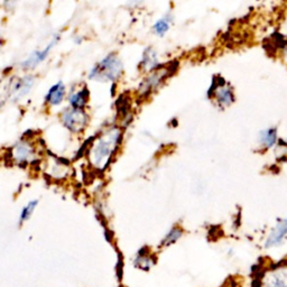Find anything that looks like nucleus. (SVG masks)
<instances>
[{
	"mask_svg": "<svg viewBox=\"0 0 287 287\" xmlns=\"http://www.w3.org/2000/svg\"><path fill=\"white\" fill-rule=\"evenodd\" d=\"M36 80V75L33 73H26L21 77H12L5 89L8 101L17 104L21 99H24L33 90Z\"/></svg>",
	"mask_w": 287,
	"mask_h": 287,
	"instance_id": "39448f33",
	"label": "nucleus"
},
{
	"mask_svg": "<svg viewBox=\"0 0 287 287\" xmlns=\"http://www.w3.org/2000/svg\"><path fill=\"white\" fill-rule=\"evenodd\" d=\"M209 98L213 100L216 107L225 110L235 104V90L226 80L222 79L220 82L216 81L215 84L212 86V89H210Z\"/></svg>",
	"mask_w": 287,
	"mask_h": 287,
	"instance_id": "6e6552de",
	"label": "nucleus"
},
{
	"mask_svg": "<svg viewBox=\"0 0 287 287\" xmlns=\"http://www.w3.org/2000/svg\"><path fill=\"white\" fill-rule=\"evenodd\" d=\"M144 0H128V7L129 8H138L142 6Z\"/></svg>",
	"mask_w": 287,
	"mask_h": 287,
	"instance_id": "412c9836",
	"label": "nucleus"
},
{
	"mask_svg": "<svg viewBox=\"0 0 287 287\" xmlns=\"http://www.w3.org/2000/svg\"><path fill=\"white\" fill-rule=\"evenodd\" d=\"M278 131L276 127L262 129L257 136V147L259 150L266 151L274 148L278 143Z\"/></svg>",
	"mask_w": 287,
	"mask_h": 287,
	"instance_id": "4468645a",
	"label": "nucleus"
},
{
	"mask_svg": "<svg viewBox=\"0 0 287 287\" xmlns=\"http://www.w3.org/2000/svg\"><path fill=\"white\" fill-rule=\"evenodd\" d=\"M177 64L172 63H162L161 66L145 74L143 80L140 81L137 86V95L142 100L148 99L151 94L158 91L165 82L173 74L176 72Z\"/></svg>",
	"mask_w": 287,
	"mask_h": 287,
	"instance_id": "7ed1b4c3",
	"label": "nucleus"
},
{
	"mask_svg": "<svg viewBox=\"0 0 287 287\" xmlns=\"http://www.w3.org/2000/svg\"><path fill=\"white\" fill-rule=\"evenodd\" d=\"M155 264L156 258L153 253L149 252V249L147 247H143L140 249L134 259L135 267L142 269L144 272H148Z\"/></svg>",
	"mask_w": 287,
	"mask_h": 287,
	"instance_id": "2eb2a0df",
	"label": "nucleus"
},
{
	"mask_svg": "<svg viewBox=\"0 0 287 287\" xmlns=\"http://www.w3.org/2000/svg\"><path fill=\"white\" fill-rule=\"evenodd\" d=\"M287 241V218H279L269 229L263 242L266 250L279 248Z\"/></svg>",
	"mask_w": 287,
	"mask_h": 287,
	"instance_id": "1a4fd4ad",
	"label": "nucleus"
},
{
	"mask_svg": "<svg viewBox=\"0 0 287 287\" xmlns=\"http://www.w3.org/2000/svg\"><path fill=\"white\" fill-rule=\"evenodd\" d=\"M275 150V155L276 158H277L278 162H283V163H286L287 162V142L283 139H279L277 145L274 147Z\"/></svg>",
	"mask_w": 287,
	"mask_h": 287,
	"instance_id": "6ab92c4d",
	"label": "nucleus"
},
{
	"mask_svg": "<svg viewBox=\"0 0 287 287\" xmlns=\"http://www.w3.org/2000/svg\"><path fill=\"white\" fill-rule=\"evenodd\" d=\"M83 42V37H81L80 35H75L73 36V43L75 45H81Z\"/></svg>",
	"mask_w": 287,
	"mask_h": 287,
	"instance_id": "5701e85b",
	"label": "nucleus"
},
{
	"mask_svg": "<svg viewBox=\"0 0 287 287\" xmlns=\"http://www.w3.org/2000/svg\"><path fill=\"white\" fill-rule=\"evenodd\" d=\"M123 62L116 52L108 53L97 62L88 73V79L95 82H118L123 74Z\"/></svg>",
	"mask_w": 287,
	"mask_h": 287,
	"instance_id": "f03ea898",
	"label": "nucleus"
},
{
	"mask_svg": "<svg viewBox=\"0 0 287 287\" xmlns=\"http://www.w3.org/2000/svg\"><path fill=\"white\" fill-rule=\"evenodd\" d=\"M4 46H5V41H4L3 37L0 36V52H2V50L4 48Z\"/></svg>",
	"mask_w": 287,
	"mask_h": 287,
	"instance_id": "a878e982",
	"label": "nucleus"
},
{
	"mask_svg": "<svg viewBox=\"0 0 287 287\" xmlns=\"http://www.w3.org/2000/svg\"><path fill=\"white\" fill-rule=\"evenodd\" d=\"M161 64L158 52L153 46H148L145 48L142 54V58H140L138 63V70L142 73L146 74L158 68Z\"/></svg>",
	"mask_w": 287,
	"mask_h": 287,
	"instance_id": "ddd939ff",
	"label": "nucleus"
},
{
	"mask_svg": "<svg viewBox=\"0 0 287 287\" xmlns=\"http://www.w3.org/2000/svg\"><path fill=\"white\" fill-rule=\"evenodd\" d=\"M59 41H61V34H54L52 36V39L50 43L42 50H36L34 52H31L28 56H27L23 61L19 62V69L24 72H30L34 71V70L42 64L43 62H45L47 57L50 56V54L52 50L55 47Z\"/></svg>",
	"mask_w": 287,
	"mask_h": 287,
	"instance_id": "0eeeda50",
	"label": "nucleus"
},
{
	"mask_svg": "<svg viewBox=\"0 0 287 287\" xmlns=\"http://www.w3.org/2000/svg\"><path fill=\"white\" fill-rule=\"evenodd\" d=\"M8 101V98H7V95H6V93H0V109H2V108L6 105V102Z\"/></svg>",
	"mask_w": 287,
	"mask_h": 287,
	"instance_id": "4be33fe9",
	"label": "nucleus"
},
{
	"mask_svg": "<svg viewBox=\"0 0 287 287\" xmlns=\"http://www.w3.org/2000/svg\"><path fill=\"white\" fill-rule=\"evenodd\" d=\"M253 287H287V261L269 265L254 279Z\"/></svg>",
	"mask_w": 287,
	"mask_h": 287,
	"instance_id": "20e7f679",
	"label": "nucleus"
},
{
	"mask_svg": "<svg viewBox=\"0 0 287 287\" xmlns=\"http://www.w3.org/2000/svg\"><path fill=\"white\" fill-rule=\"evenodd\" d=\"M37 205H39V200H36V199L30 200V201H28V203H27L25 207L20 210L19 219H18L19 226L24 225L26 221H28L31 218V215L34 214Z\"/></svg>",
	"mask_w": 287,
	"mask_h": 287,
	"instance_id": "a211bd4d",
	"label": "nucleus"
},
{
	"mask_svg": "<svg viewBox=\"0 0 287 287\" xmlns=\"http://www.w3.org/2000/svg\"><path fill=\"white\" fill-rule=\"evenodd\" d=\"M67 95L68 90L66 83H64L63 81H57L56 83H54L51 88L47 90L44 97V102L46 106L51 108L59 107L63 104L64 100L67 99Z\"/></svg>",
	"mask_w": 287,
	"mask_h": 287,
	"instance_id": "f8f14e48",
	"label": "nucleus"
},
{
	"mask_svg": "<svg viewBox=\"0 0 287 287\" xmlns=\"http://www.w3.org/2000/svg\"><path fill=\"white\" fill-rule=\"evenodd\" d=\"M122 139L123 128L117 123H111L95 134V138L88 151V158L92 167L97 171L105 172L120 149Z\"/></svg>",
	"mask_w": 287,
	"mask_h": 287,
	"instance_id": "f257e3e1",
	"label": "nucleus"
},
{
	"mask_svg": "<svg viewBox=\"0 0 287 287\" xmlns=\"http://www.w3.org/2000/svg\"><path fill=\"white\" fill-rule=\"evenodd\" d=\"M12 157L16 162V164H18L20 167L25 166L28 162L31 163V161L35 157L34 146L31 145L29 140L20 139L13 147Z\"/></svg>",
	"mask_w": 287,
	"mask_h": 287,
	"instance_id": "9d476101",
	"label": "nucleus"
},
{
	"mask_svg": "<svg viewBox=\"0 0 287 287\" xmlns=\"http://www.w3.org/2000/svg\"><path fill=\"white\" fill-rule=\"evenodd\" d=\"M281 55H283L284 61H285V63L287 64V44L284 46V48H283V53H281Z\"/></svg>",
	"mask_w": 287,
	"mask_h": 287,
	"instance_id": "b1692460",
	"label": "nucleus"
},
{
	"mask_svg": "<svg viewBox=\"0 0 287 287\" xmlns=\"http://www.w3.org/2000/svg\"><path fill=\"white\" fill-rule=\"evenodd\" d=\"M63 127L72 134H82L90 123V115L85 109L67 107L59 113Z\"/></svg>",
	"mask_w": 287,
	"mask_h": 287,
	"instance_id": "423d86ee",
	"label": "nucleus"
},
{
	"mask_svg": "<svg viewBox=\"0 0 287 287\" xmlns=\"http://www.w3.org/2000/svg\"><path fill=\"white\" fill-rule=\"evenodd\" d=\"M16 4H17V0H4V8L6 12H12L14 8L16 7Z\"/></svg>",
	"mask_w": 287,
	"mask_h": 287,
	"instance_id": "aec40b11",
	"label": "nucleus"
},
{
	"mask_svg": "<svg viewBox=\"0 0 287 287\" xmlns=\"http://www.w3.org/2000/svg\"><path fill=\"white\" fill-rule=\"evenodd\" d=\"M173 21H174V16H173L171 12H167L162 16L160 19L155 21L153 27H151V30H153V33L156 36L164 37L171 29V25L173 24Z\"/></svg>",
	"mask_w": 287,
	"mask_h": 287,
	"instance_id": "dca6fc26",
	"label": "nucleus"
},
{
	"mask_svg": "<svg viewBox=\"0 0 287 287\" xmlns=\"http://www.w3.org/2000/svg\"><path fill=\"white\" fill-rule=\"evenodd\" d=\"M184 235V229L181 226H173L170 231L163 237V239L161 240L160 248H167L174 245L178 240L181 239Z\"/></svg>",
	"mask_w": 287,
	"mask_h": 287,
	"instance_id": "f3484780",
	"label": "nucleus"
},
{
	"mask_svg": "<svg viewBox=\"0 0 287 287\" xmlns=\"http://www.w3.org/2000/svg\"><path fill=\"white\" fill-rule=\"evenodd\" d=\"M281 29H283V31H284V35L287 37V17L284 20V24H283V26H281Z\"/></svg>",
	"mask_w": 287,
	"mask_h": 287,
	"instance_id": "393cba45",
	"label": "nucleus"
},
{
	"mask_svg": "<svg viewBox=\"0 0 287 287\" xmlns=\"http://www.w3.org/2000/svg\"><path fill=\"white\" fill-rule=\"evenodd\" d=\"M67 100L70 107L77 108V109H85L90 100V90L85 83L75 85L69 91Z\"/></svg>",
	"mask_w": 287,
	"mask_h": 287,
	"instance_id": "9b49d317",
	"label": "nucleus"
}]
</instances>
